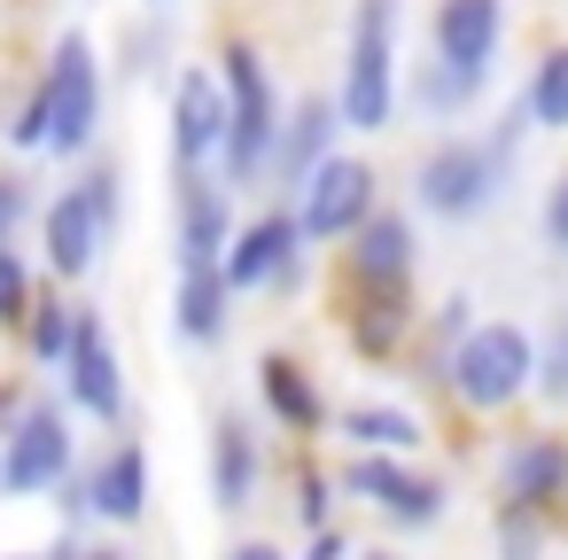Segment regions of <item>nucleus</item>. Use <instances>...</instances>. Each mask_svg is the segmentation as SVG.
Returning <instances> with one entry per match:
<instances>
[{
	"label": "nucleus",
	"mask_w": 568,
	"mask_h": 560,
	"mask_svg": "<svg viewBox=\"0 0 568 560\" xmlns=\"http://www.w3.org/2000/svg\"><path fill=\"white\" fill-rule=\"evenodd\" d=\"M102 110H110V71H102L94 32L87 24H55L48 48H40V71H32V86H24V102H17V118H9L0 141H9L24 164L48 156V164L79 172L102 149Z\"/></svg>",
	"instance_id": "obj_1"
},
{
	"label": "nucleus",
	"mask_w": 568,
	"mask_h": 560,
	"mask_svg": "<svg viewBox=\"0 0 568 560\" xmlns=\"http://www.w3.org/2000/svg\"><path fill=\"white\" fill-rule=\"evenodd\" d=\"M219 86H226V156L219 180L234 195H273V156H281V125H288V94L273 79V55L250 32L219 40Z\"/></svg>",
	"instance_id": "obj_2"
},
{
	"label": "nucleus",
	"mask_w": 568,
	"mask_h": 560,
	"mask_svg": "<svg viewBox=\"0 0 568 560\" xmlns=\"http://www.w3.org/2000/svg\"><path fill=\"white\" fill-rule=\"evenodd\" d=\"M405 0H351V24H343V63H335V102L351 141H382L405 118Z\"/></svg>",
	"instance_id": "obj_3"
},
{
	"label": "nucleus",
	"mask_w": 568,
	"mask_h": 560,
	"mask_svg": "<svg viewBox=\"0 0 568 560\" xmlns=\"http://www.w3.org/2000/svg\"><path fill=\"white\" fill-rule=\"evenodd\" d=\"M506 187H514V156H498L490 133H436L405 172V203L428 226H475L506 203Z\"/></svg>",
	"instance_id": "obj_4"
},
{
	"label": "nucleus",
	"mask_w": 568,
	"mask_h": 560,
	"mask_svg": "<svg viewBox=\"0 0 568 560\" xmlns=\"http://www.w3.org/2000/svg\"><path fill=\"white\" fill-rule=\"evenodd\" d=\"M444 405L459 420H514L537 405V327L529 319H475V335L452 358Z\"/></svg>",
	"instance_id": "obj_5"
},
{
	"label": "nucleus",
	"mask_w": 568,
	"mask_h": 560,
	"mask_svg": "<svg viewBox=\"0 0 568 560\" xmlns=\"http://www.w3.org/2000/svg\"><path fill=\"white\" fill-rule=\"evenodd\" d=\"M343 498L382 521V537H436L452 521V475L428 459H389V451H343Z\"/></svg>",
	"instance_id": "obj_6"
},
{
	"label": "nucleus",
	"mask_w": 568,
	"mask_h": 560,
	"mask_svg": "<svg viewBox=\"0 0 568 560\" xmlns=\"http://www.w3.org/2000/svg\"><path fill=\"white\" fill-rule=\"evenodd\" d=\"M79 428L87 420L71 413V397L63 389H40L24 405V420L0 436V498H9V506H48L87 467V436Z\"/></svg>",
	"instance_id": "obj_7"
},
{
	"label": "nucleus",
	"mask_w": 568,
	"mask_h": 560,
	"mask_svg": "<svg viewBox=\"0 0 568 560\" xmlns=\"http://www.w3.org/2000/svg\"><path fill=\"white\" fill-rule=\"evenodd\" d=\"M312 242H304V218H296V203H257L250 218H242V234H234V250H226V281H234V296H265V304H296L304 288H312Z\"/></svg>",
	"instance_id": "obj_8"
},
{
	"label": "nucleus",
	"mask_w": 568,
	"mask_h": 560,
	"mask_svg": "<svg viewBox=\"0 0 568 560\" xmlns=\"http://www.w3.org/2000/svg\"><path fill=\"white\" fill-rule=\"evenodd\" d=\"M288 203H296V218H304V242H312L320 257H335V250L389 203V187H382V164H374L366 149H343V156H327Z\"/></svg>",
	"instance_id": "obj_9"
},
{
	"label": "nucleus",
	"mask_w": 568,
	"mask_h": 560,
	"mask_svg": "<svg viewBox=\"0 0 568 560\" xmlns=\"http://www.w3.org/2000/svg\"><path fill=\"white\" fill-rule=\"evenodd\" d=\"M420 319H428L420 288H335V343L366 374H397L405 350L420 343Z\"/></svg>",
	"instance_id": "obj_10"
},
{
	"label": "nucleus",
	"mask_w": 568,
	"mask_h": 560,
	"mask_svg": "<svg viewBox=\"0 0 568 560\" xmlns=\"http://www.w3.org/2000/svg\"><path fill=\"white\" fill-rule=\"evenodd\" d=\"M490 506H529V513L568 521V428L552 420L506 428L490 451Z\"/></svg>",
	"instance_id": "obj_11"
},
{
	"label": "nucleus",
	"mask_w": 568,
	"mask_h": 560,
	"mask_svg": "<svg viewBox=\"0 0 568 560\" xmlns=\"http://www.w3.org/2000/svg\"><path fill=\"white\" fill-rule=\"evenodd\" d=\"M226 156V86L219 63H180L164 79V180L172 172H219Z\"/></svg>",
	"instance_id": "obj_12"
},
{
	"label": "nucleus",
	"mask_w": 568,
	"mask_h": 560,
	"mask_svg": "<svg viewBox=\"0 0 568 560\" xmlns=\"http://www.w3.org/2000/svg\"><path fill=\"white\" fill-rule=\"evenodd\" d=\"M55 389L71 397V413L87 420V428H102V436H118V428H133V374H125V350H118V335H110V319L87 304V319H79V350H71V366L55 374Z\"/></svg>",
	"instance_id": "obj_13"
},
{
	"label": "nucleus",
	"mask_w": 568,
	"mask_h": 560,
	"mask_svg": "<svg viewBox=\"0 0 568 560\" xmlns=\"http://www.w3.org/2000/svg\"><path fill=\"white\" fill-rule=\"evenodd\" d=\"M250 381H257V420L273 436H288L296 451L304 444H335V397H327V381L312 374L304 350H288V343L257 350V374Z\"/></svg>",
	"instance_id": "obj_14"
},
{
	"label": "nucleus",
	"mask_w": 568,
	"mask_h": 560,
	"mask_svg": "<svg viewBox=\"0 0 568 560\" xmlns=\"http://www.w3.org/2000/svg\"><path fill=\"white\" fill-rule=\"evenodd\" d=\"M265 482H273V451H265V420L219 405L211 428H203V490L226 521L257 513L265 506Z\"/></svg>",
	"instance_id": "obj_15"
},
{
	"label": "nucleus",
	"mask_w": 568,
	"mask_h": 560,
	"mask_svg": "<svg viewBox=\"0 0 568 560\" xmlns=\"http://www.w3.org/2000/svg\"><path fill=\"white\" fill-rule=\"evenodd\" d=\"M327 265H335V288H420V211L382 203Z\"/></svg>",
	"instance_id": "obj_16"
},
{
	"label": "nucleus",
	"mask_w": 568,
	"mask_h": 560,
	"mask_svg": "<svg viewBox=\"0 0 568 560\" xmlns=\"http://www.w3.org/2000/svg\"><path fill=\"white\" fill-rule=\"evenodd\" d=\"M242 195L219 172H172L164 180V211H172V265H226L234 234H242Z\"/></svg>",
	"instance_id": "obj_17"
},
{
	"label": "nucleus",
	"mask_w": 568,
	"mask_h": 560,
	"mask_svg": "<svg viewBox=\"0 0 568 560\" xmlns=\"http://www.w3.org/2000/svg\"><path fill=\"white\" fill-rule=\"evenodd\" d=\"M118 242H110V226L94 218V203L79 195V187H55L48 203H40V234H32V257H40V273L55 281V288H87L94 273H102V257H110Z\"/></svg>",
	"instance_id": "obj_18"
},
{
	"label": "nucleus",
	"mask_w": 568,
	"mask_h": 560,
	"mask_svg": "<svg viewBox=\"0 0 568 560\" xmlns=\"http://www.w3.org/2000/svg\"><path fill=\"white\" fill-rule=\"evenodd\" d=\"M87 467H94V521L110 537H133L156 513V459H149V444L133 428H118V436H102L87 451Z\"/></svg>",
	"instance_id": "obj_19"
},
{
	"label": "nucleus",
	"mask_w": 568,
	"mask_h": 560,
	"mask_svg": "<svg viewBox=\"0 0 568 560\" xmlns=\"http://www.w3.org/2000/svg\"><path fill=\"white\" fill-rule=\"evenodd\" d=\"M351 149V125H343V102H335V86H304V94H288V125H281V156H273V195L288 203L327 156H343Z\"/></svg>",
	"instance_id": "obj_20"
},
{
	"label": "nucleus",
	"mask_w": 568,
	"mask_h": 560,
	"mask_svg": "<svg viewBox=\"0 0 568 560\" xmlns=\"http://www.w3.org/2000/svg\"><path fill=\"white\" fill-rule=\"evenodd\" d=\"M335 444L343 451H389V459H428V444H436V420H428V405L420 397H382V389H366V397H343L335 405Z\"/></svg>",
	"instance_id": "obj_21"
},
{
	"label": "nucleus",
	"mask_w": 568,
	"mask_h": 560,
	"mask_svg": "<svg viewBox=\"0 0 568 560\" xmlns=\"http://www.w3.org/2000/svg\"><path fill=\"white\" fill-rule=\"evenodd\" d=\"M475 319H483V304H475L467 288L436 296L428 319H420V343H413L405 366H397V389L420 397V405H444V389H452V358H459V343L475 335Z\"/></svg>",
	"instance_id": "obj_22"
},
{
	"label": "nucleus",
	"mask_w": 568,
	"mask_h": 560,
	"mask_svg": "<svg viewBox=\"0 0 568 560\" xmlns=\"http://www.w3.org/2000/svg\"><path fill=\"white\" fill-rule=\"evenodd\" d=\"M234 281H226V265H172V343L180 350H195V358H211V350H226L234 343Z\"/></svg>",
	"instance_id": "obj_23"
},
{
	"label": "nucleus",
	"mask_w": 568,
	"mask_h": 560,
	"mask_svg": "<svg viewBox=\"0 0 568 560\" xmlns=\"http://www.w3.org/2000/svg\"><path fill=\"white\" fill-rule=\"evenodd\" d=\"M506 24H514L506 0H436V9H428V55L490 79L498 55H506Z\"/></svg>",
	"instance_id": "obj_24"
},
{
	"label": "nucleus",
	"mask_w": 568,
	"mask_h": 560,
	"mask_svg": "<svg viewBox=\"0 0 568 560\" xmlns=\"http://www.w3.org/2000/svg\"><path fill=\"white\" fill-rule=\"evenodd\" d=\"M79 319H87V296L48 281L40 304H32V319H24V335H17V366L40 374V381H55L71 366V350H79Z\"/></svg>",
	"instance_id": "obj_25"
},
{
	"label": "nucleus",
	"mask_w": 568,
	"mask_h": 560,
	"mask_svg": "<svg viewBox=\"0 0 568 560\" xmlns=\"http://www.w3.org/2000/svg\"><path fill=\"white\" fill-rule=\"evenodd\" d=\"M483 94H490V79L459 71V63H436V55L405 63V110H413L420 125L459 133V118H475V110H483Z\"/></svg>",
	"instance_id": "obj_26"
},
{
	"label": "nucleus",
	"mask_w": 568,
	"mask_h": 560,
	"mask_svg": "<svg viewBox=\"0 0 568 560\" xmlns=\"http://www.w3.org/2000/svg\"><path fill=\"white\" fill-rule=\"evenodd\" d=\"M343 467L320 451V444H288V521H296V537H320V529H343Z\"/></svg>",
	"instance_id": "obj_27"
},
{
	"label": "nucleus",
	"mask_w": 568,
	"mask_h": 560,
	"mask_svg": "<svg viewBox=\"0 0 568 560\" xmlns=\"http://www.w3.org/2000/svg\"><path fill=\"white\" fill-rule=\"evenodd\" d=\"M172 48H180V32H172V9H149L125 40H118V63H110V79L118 86H164L180 63H172Z\"/></svg>",
	"instance_id": "obj_28"
},
{
	"label": "nucleus",
	"mask_w": 568,
	"mask_h": 560,
	"mask_svg": "<svg viewBox=\"0 0 568 560\" xmlns=\"http://www.w3.org/2000/svg\"><path fill=\"white\" fill-rule=\"evenodd\" d=\"M521 110H529L537 133H568V40L537 48V63L521 79Z\"/></svg>",
	"instance_id": "obj_29"
},
{
	"label": "nucleus",
	"mask_w": 568,
	"mask_h": 560,
	"mask_svg": "<svg viewBox=\"0 0 568 560\" xmlns=\"http://www.w3.org/2000/svg\"><path fill=\"white\" fill-rule=\"evenodd\" d=\"M552 513L529 506H490V560H552Z\"/></svg>",
	"instance_id": "obj_30"
},
{
	"label": "nucleus",
	"mask_w": 568,
	"mask_h": 560,
	"mask_svg": "<svg viewBox=\"0 0 568 560\" xmlns=\"http://www.w3.org/2000/svg\"><path fill=\"white\" fill-rule=\"evenodd\" d=\"M40 288H48V273H40V257L32 250H0V335H24V319H32V304H40Z\"/></svg>",
	"instance_id": "obj_31"
},
{
	"label": "nucleus",
	"mask_w": 568,
	"mask_h": 560,
	"mask_svg": "<svg viewBox=\"0 0 568 560\" xmlns=\"http://www.w3.org/2000/svg\"><path fill=\"white\" fill-rule=\"evenodd\" d=\"M71 187H79V195L94 203V218H102V226H110V242H118V234H125V164L94 149V156H87V164L71 172Z\"/></svg>",
	"instance_id": "obj_32"
},
{
	"label": "nucleus",
	"mask_w": 568,
	"mask_h": 560,
	"mask_svg": "<svg viewBox=\"0 0 568 560\" xmlns=\"http://www.w3.org/2000/svg\"><path fill=\"white\" fill-rule=\"evenodd\" d=\"M537 405L568 413V304L545 312V327H537Z\"/></svg>",
	"instance_id": "obj_33"
},
{
	"label": "nucleus",
	"mask_w": 568,
	"mask_h": 560,
	"mask_svg": "<svg viewBox=\"0 0 568 560\" xmlns=\"http://www.w3.org/2000/svg\"><path fill=\"white\" fill-rule=\"evenodd\" d=\"M40 187L17 172V164H0V250H24V234H40Z\"/></svg>",
	"instance_id": "obj_34"
},
{
	"label": "nucleus",
	"mask_w": 568,
	"mask_h": 560,
	"mask_svg": "<svg viewBox=\"0 0 568 560\" xmlns=\"http://www.w3.org/2000/svg\"><path fill=\"white\" fill-rule=\"evenodd\" d=\"M537 242H545V257H568V164L537 195Z\"/></svg>",
	"instance_id": "obj_35"
},
{
	"label": "nucleus",
	"mask_w": 568,
	"mask_h": 560,
	"mask_svg": "<svg viewBox=\"0 0 568 560\" xmlns=\"http://www.w3.org/2000/svg\"><path fill=\"white\" fill-rule=\"evenodd\" d=\"M219 560H296V544H281V537H265V529H234Z\"/></svg>",
	"instance_id": "obj_36"
},
{
	"label": "nucleus",
	"mask_w": 568,
	"mask_h": 560,
	"mask_svg": "<svg viewBox=\"0 0 568 560\" xmlns=\"http://www.w3.org/2000/svg\"><path fill=\"white\" fill-rule=\"evenodd\" d=\"M366 544L351 529H320V537H296V560H358Z\"/></svg>",
	"instance_id": "obj_37"
},
{
	"label": "nucleus",
	"mask_w": 568,
	"mask_h": 560,
	"mask_svg": "<svg viewBox=\"0 0 568 560\" xmlns=\"http://www.w3.org/2000/svg\"><path fill=\"white\" fill-rule=\"evenodd\" d=\"M79 560H141V552H133V537H110V529H94V537H79Z\"/></svg>",
	"instance_id": "obj_38"
},
{
	"label": "nucleus",
	"mask_w": 568,
	"mask_h": 560,
	"mask_svg": "<svg viewBox=\"0 0 568 560\" xmlns=\"http://www.w3.org/2000/svg\"><path fill=\"white\" fill-rule=\"evenodd\" d=\"M358 560H405V552H397V544H366Z\"/></svg>",
	"instance_id": "obj_39"
},
{
	"label": "nucleus",
	"mask_w": 568,
	"mask_h": 560,
	"mask_svg": "<svg viewBox=\"0 0 568 560\" xmlns=\"http://www.w3.org/2000/svg\"><path fill=\"white\" fill-rule=\"evenodd\" d=\"M141 9H172V0H141Z\"/></svg>",
	"instance_id": "obj_40"
}]
</instances>
